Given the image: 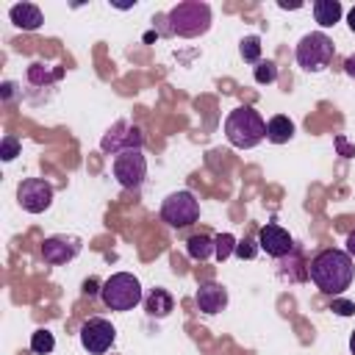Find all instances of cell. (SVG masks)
<instances>
[{"label": "cell", "mask_w": 355, "mask_h": 355, "mask_svg": "<svg viewBox=\"0 0 355 355\" xmlns=\"http://www.w3.org/2000/svg\"><path fill=\"white\" fill-rule=\"evenodd\" d=\"M308 277L313 280V286L322 294H341L344 288H349L352 277H355V266L347 250H322L311 263H308Z\"/></svg>", "instance_id": "obj_1"}, {"label": "cell", "mask_w": 355, "mask_h": 355, "mask_svg": "<svg viewBox=\"0 0 355 355\" xmlns=\"http://www.w3.org/2000/svg\"><path fill=\"white\" fill-rule=\"evenodd\" d=\"M225 139L239 150H252L266 139V122L255 108L239 105L225 119Z\"/></svg>", "instance_id": "obj_2"}, {"label": "cell", "mask_w": 355, "mask_h": 355, "mask_svg": "<svg viewBox=\"0 0 355 355\" xmlns=\"http://www.w3.org/2000/svg\"><path fill=\"white\" fill-rule=\"evenodd\" d=\"M211 28V6L200 0H183L169 8L166 14V33L183 36V39H197L208 33Z\"/></svg>", "instance_id": "obj_3"}, {"label": "cell", "mask_w": 355, "mask_h": 355, "mask_svg": "<svg viewBox=\"0 0 355 355\" xmlns=\"http://www.w3.org/2000/svg\"><path fill=\"white\" fill-rule=\"evenodd\" d=\"M100 300L111 308V311H133L144 294H141V283L139 277H133L130 272H116L111 275L103 286H100Z\"/></svg>", "instance_id": "obj_4"}, {"label": "cell", "mask_w": 355, "mask_h": 355, "mask_svg": "<svg viewBox=\"0 0 355 355\" xmlns=\"http://www.w3.org/2000/svg\"><path fill=\"white\" fill-rule=\"evenodd\" d=\"M297 64L305 69V72H322L330 67L333 55H336V47H333V39L324 33V31H313V33H305L297 44Z\"/></svg>", "instance_id": "obj_5"}, {"label": "cell", "mask_w": 355, "mask_h": 355, "mask_svg": "<svg viewBox=\"0 0 355 355\" xmlns=\"http://www.w3.org/2000/svg\"><path fill=\"white\" fill-rule=\"evenodd\" d=\"M161 219H164L169 227H175V230L189 227V225H194V222L200 219V200H197L191 191H186V189L172 191V194L161 202Z\"/></svg>", "instance_id": "obj_6"}, {"label": "cell", "mask_w": 355, "mask_h": 355, "mask_svg": "<svg viewBox=\"0 0 355 355\" xmlns=\"http://www.w3.org/2000/svg\"><path fill=\"white\" fill-rule=\"evenodd\" d=\"M111 172L122 189H139L147 178V158L141 150H125V153L114 155Z\"/></svg>", "instance_id": "obj_7"}, {"label": "cell", "mask_w": 355, "mask_h": 355, "mask_svg": "<svg viewBox=\"0 0 355 355\" xmlns=\"http://www.w3.org/2000/svg\"><path fill=\"white\" fill-rule=\"evenodd\" d=\"M114 338H116V330H114V324H111L108 319H103V316H92V319H86V322L80 324V344H83V349H86L89 355H103V352H108L111 344H114Z\"/></svg>", "instance_id": "obj_8"}, {"label": "cell", "mask_w": 355, "mask_h": 355, "mask_svg": "<svg viewBox=\"0 0 355 355\" xmlns=\"http://www.w3.org/2000/svg\"><path fill=\"white\" fill-rule=\"evenodd\" d=\"M17 202L28 214H42L53 202V186L44 178H28L17 186Z\"/></svg>", "instance_id": "obj_9"}, {"label": "cell", "mask_w": 355, "mask_h": 355, "mask_svg": "<svg viewBox=\"0 0 355 355\" xmlns=\"http://www.w3.org/2000/svg\"><path fill=\"white\" fill-rule=\"evenodd\" d=\"M144 144V136L136 125L130 122H116L103 139H100V150L103 153H111V155H119L125 150H141Z\"/></svg>", "instance_id": "obj_10"}, {"label": "cell", "mask_w": 355, "mask_h": 355, "mask_svg": "<svg viewBox=\"0 0 355 355\" xmlns=\"http://www.w3.org/2000/svg\"><path fill=\"white\" fill-rule=\"evenodd\" d=\"M258 247L269 255V258H286L291 250H294V239L288 236V230H283L280 225L275 222H266L261 230H258Z\"/></svg>", "instance_id": "obj_11"}, {"label": "cell", "mask_w": 355, "mask_h": 355, "mask_svg": "<svg viewBox=\"0 0 355 355\" xmlns=\"http://www.w3.org/2000/svg\"><path fill=\"white\" fill-rule=\"evenodd\" d=\"M78 252H80V239L75 236H50L42 241V258L50 266L69 263L72 258H78Z\"/></svg>", "instance_id": "obj_12"}, {"label": "cell", "mask_w": 355, "mask_h": 355, "mask_svg": "<svg viewBox=\"0 0 355 355\" xmlns=\"http://www.w3.org/2000/svg\"><path fill=\"white\" fill-rule=\"evenodd\" d=\"M194 302H197V308L202 313L214 316V313L225 311V305H227V288L219 286V283H202L197 288V294H194Z\"/></svg>", "instance_id": "obj_13"}, {"label": "cell", "mask_w": 355, "mask_h": 355, "mask_svg": "<svg viewBox=\"0 0 355 355\" xmlns=\"http://www.w3.org/2000/svg\"><path fill=\"white\" fill-rule=\"evenodd\" d=\"M8 17L22 31H39L42 22H44V14H42V8L36 3H14L8 8Z\"/></svg>", "instance_id": "obj_14"}, {"label": "cell", "mask_w": 355, "mask_h": 355, "mask_svg": "<svg viewBox=\"0 0 355 355\" xmlns=\"http://www.w3.org/2000/svg\"><path fill=\"white\" fill-rule=\"evenodd\" d=\"M172 308H175V300H172V294H169L166 288H153V291L144 297V311H147V316H153V319L169 316Z\"/></svg>", "instance_id": "obj_15"}, {"label": "cell", "mask_w": 355, "mask_h": 355, "mask_svg": "<svg viewBox=\"0 0 355 355\" xmlns=\"http://www.w3.org/2000/svg\"><path fill=\"white\" fill-rule=\"evenodd\" d=\"M294 139V122L286 116V114H275L269 122H266V141L272 144H286Z\"/></svg>", "instance_id": "obj_16"}, {"label": "cell", "mask_w": 355, "mask_h": 355, "mask_svg": "<svg viewBox=\"0 0 355 355\" xmlns=\"http://www.w3.org/2000/svg\"><path fill=\"white\" fill-rule=\"evenodd\" d=\"M277 275L286 277V280H291V283H302V280H308V266H305L302 255H300L297 250H291L286 258H280Z\"/></svg>", "instance_id": "obj_17"}, {"label": "cell", "mask_w": 355, "mask_h": 355, "mask_svg": "<svg viewBox=\"0 0 355 355\" xmlns=\"http://www.w3.org/2000/svg\"><path fill=\"white\" fill-rule=\"evenodd\" d=\"M341 14H344V8L338 0H316L313 3V17L322 28H333L341 19Z\"/></svg>", "instance_id": "obj_18"}, {"label": "cell", "mask_w": 355, "mask_h": 355, "mask_svg": "<svg viewBox=\"0 0 355 355\" xmlns=\"http://www.w3.org/2000/svg\"><path fill=\"white\" fill-rule=\"evenodd\" d=\"M186 252H189L191 261H208V258L216 252V247H214V236H205V233L191 236V239L186 241Z\"/></svg>", "instance_id": "obj_19"}, {"label": "cell", "mask_w": 355, "mask_h": 355, "mask_svg": "<svg viewBox=\"0 0 355 355\" xmlns=\"http://www.w3.org/2000/svg\"><path fill=\"white\" fill-rule=\"evenodd\" d=\"M239 53L247 64H258L261 61V39L258 36H244L239 42Z\"/></svg>", "instance_id": "obj_20"}, {"label": "cell", "mask_w": 355, "mask_h": 355, "mask_svg": "<svg viewBox=\"0 0 355 355\" xmlns=\"http://www.w3.org/2000/svg\"><path fill=\"white\" fill-rule=\"evenodd\" d=\"M53 347H55V338H53V333L50 330H36L33 336H31V352H36V355H47V352H53Z\"/></svg>", "instance_id": "obj_21"}, {"label": "cell", "mask_w": 355, "mask_h": 355, "mask_svg": "<svg viewBox=\"0 0 355 355\" xmlns=\"http://www.w3.org/2000/svg\"><path fill=\"white\" fill-rule=\"evenodd\" d=\"M252 78H255V83H275L277 80V67H275V61H258L255 64V69H252Z\"/></svg>", "instance_id": "obj_22"}, {"label": "cell", "mask_w": 355, "mask_h": 355, "mask_svg": "<svg viewBox=\"0 0 355 355\" xmlns=\"http://www.w3.org/2000/svg\"><path fill=\"white\" fill-rule=\"evenodd\" d=\"M214 247H216V258L219 261H225V258H230L233 252H236V236H230V233H219V236H214Z\"/></svg>", "instance_id": "obj_23"}, {"label": "cell", "mask_w": 355, "mask_h": 355, "mask_svg": "<svg viewBox=\"0 0 355 355\" xmlns=\"http://www.w3.org/2000/svg\"><path fill=\"white\" fill-rule=\"evenodd\" d=\"M19 147H22V144H19L17 136H11V133L3 136V141H0V158H3V161H14V158L19 155Z\"/></svg>", "instance_id": "obj_24"}, {"label": "cell", "mask_w": 355, "mask_h": 355, "mask_svg": "<svg viewBox=\"0 0 355 355\" xmlns=\"http://www.w3.org/2000/svg\"><path fill=\"white\" fill-rule=\"evenodd\" d=\"M258 250H261V247H255V241H250V239L236 241V255H239V258H255Z\"/></svg>", "instance_id": "obj_25"}, {"label": "cell", "mask_w": 355, "mask_h": 355, "mask_svg": "<svg viewBox=\"0 0 355 355\" xmlns=\"http://www.w3.org/2000/svg\"><path fill=\"white\" fill-rule=\"evenodd\" d=\"M330 311L338 313V316H352V313H355V305L347 302V300H333V302H330Z\"/></svg>", "instance_id": "obj_26"}, {"label": "cell", "mask_w": 355, "mask_h": 355, "mask_svg": "<svg viewBox=\"0 0 355 355\" xmlns=\"http://www.w3.org/2000/svg\"><path fill=\"white\" fill-rule=\"evenodd\" d=\"M344 72L355 80V53H352V55H347V61H344Z\"/></svg>", "instance_id": "obj_27"}, {"label": "cell", "mask_w": 355, "mask_h": 355, "mask_svg": "<svg viewBox=\"0 0 355 355\" xmlns=\"http://www.w3.org/2000/svg\"><path fill=\"white\" fill-rule=\"evenodd\" d=\"M344 244H347L349 258H355V230H349V233H347V241H344Z\"/></svg>", "instance_id": "obj_28"}, {"label": "cell", "mask_w": 355, "mask_h": 355, "mask_svg": "<svg viewBox=\"0 0 355 355\" xmlns=\"http://www.w3.org/2000/svg\"><path fill=\"white\" fill-rule=\"evenodd\" d=\"M14 97V83H3V100L8 103Z\"/></svg>", "instance_id": "obj_29"}, {"label": "cell", "mask_w": 355, "mask_h": 355, "mask_svg": "<svg viewBox=\"0 0 355 355\" xmlns=\"http://www.w3.org/2000/svg\"><path fill=\"white\" fill-rule=\"evenodd\" d=\"M347 25H349V31L355 33V6L349 8V14H347Z\"/></svg>", "instance_id": "obj_30"}, {"label": "cell", "mask_w": 355, "mask_h": 355, "mask_svg": "<svg viewBox=\"0 0 355 355\" xmlns=\"http://www.w3.org/2000/svg\"><path fill=\"white\" fill-rule=\"evenodd\" d=\"M349 352L355 355V330H352V336H349Z\"/></svg>", "instance_id": "obj_31"}]
</instances>
